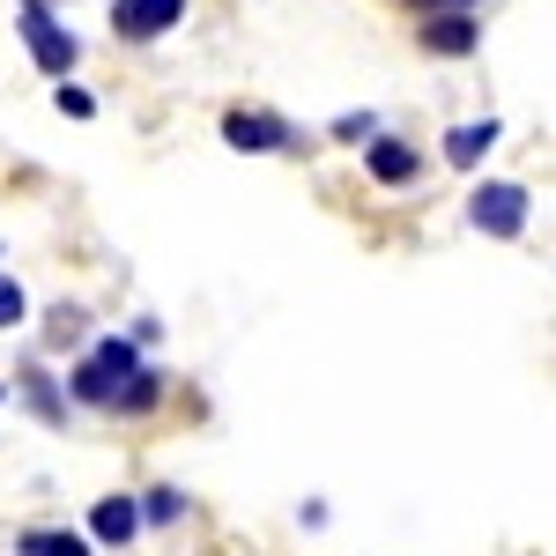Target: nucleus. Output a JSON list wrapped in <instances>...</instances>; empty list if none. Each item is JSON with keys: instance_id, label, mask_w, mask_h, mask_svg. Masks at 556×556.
Returning a JSON list of instances; mask_svg holds the SVG:
<instances>
[{"instance_id": "1", "label": "nucleus", "mask_w": 556, "mask_h": 556, "mask_svg": "<svg viewBox=\"0 0 556 556\" xmlns=\"http://www.w3.org/2000/svg\"><path fill=\"white\" fill-rule=\"evenodd\" d=\"M134 371H141V364H134V342H119V334H112V342H97L83 364H75L67 393H75V401H89V408H112V401H119V386H127Z\"/></svg>"}, {"instance_id": "2", "label": "nucleus", "mask_w": 556, "mask_h": 556, "mask_svg": "<svg viewBox=\"0 0 556 556\" xmlns=\"http://www.w3.org/2000/svg\"><path fill=\"white\" fill-rule=\"evenodd\" d=\"M23 38H30V60H38L52 83H67V67H75V38L45 15L38 0H23Z\"/></svg>"}, {"instance_id": "3", "label": "nucleus", "mask_w": 556, "mask_h": 556, "mask_svg": "<svg viewBox=\"0 0 556 556\" xmlns=\"http://www.w3.org/2000/svg\"><path fill=\"white\" fill-rule=\"evenodd\" d=\"M475 230H490V238H519L527 230V186H475Z\"/></svg>"}, {"instance_id": "4", "label": "nucleus", "mask_w": 556, "mask_h": 556, "mask_svg": "<svg viewBox=\"0 0 556 556\" xmlns=\"http://www.w3.org/2000/svg\"><path fill=\"white\" fill-rule=\"evenodd\" d=\"M178 15H186V0H112V30L127 45H149L164 30H178Z\"/></svg>"}, {"instance_id": "5", "label": "nucleus", "mask_w": 556, "mask_h": 556, "mask_svg": "<svg viewBox=\"0 0 556 556\" xmlns=\"http://www.w3.org/2000/svg\"><path fill=\"white\" fill-rule=\"evenodd\" d=\"M223 141H230V149H245V156H260V149H290L298 127H290V119H275V112H230V119H223Z\"/></svg>"}, {"instance_id": "6", "label": "nucleus", "mask_w": 556, "mask_h": 556, "mask_svg": "<svg viewBox=\"0 0 556 556\" xmlns=\"http://www.w3.org/2000/svg\"><path fill=\"white\" fill-rule=\"evenodd\" d=\"M364 172L379 178V186H408V178H416V149H408V141H386V134H371Z\"/></svg>"}, {"instance_id": "7", "label": "nucleus", "mask_w": 556, "mask_h": 556, "mask_svg": "<svg viewBox=\"0 0 556 556\" xmlns=\"http://www.w3.org/2000/svg\"><path fill=\"white\" fill-rule=\"evenodd\" d=\"M424 45L438 52V60H460V52H475V23H468V8H445V15H430V23H424Z\"/></svg>"}, {"instance_id": "8", "label": "nucleus", "mask_w": 556, "mask_h": 556, "mask_svg": "<svg viewBox=\"0 0 556 556\" xmlns=\"http://www.w3.org/2000/svg\"><path fill=\"white\" fill-rule=\"evenodd\" d=\"M89 534H97V542H112V549L134 542V534H141V505H134V497H104V505L89 513Z\"/></svg>"}, {"instance_id": "9", "label": "nucleus", "mask_w": 556, "mask_h": 556, "mask_svg": "<svg viewBox=\"0 0 556 556\" xmlns=\"http://www.w3.org/2000/svg\"><path fill=\"white\" fill-rule=\"evenodd\" d=\"M490 149H497V119H475V127H453V134H445V164H460V172H468V164H482Z\"/></svg>"}, {"instance_id": "10", "label": "nucleus", "mask_w": 556, "mask_h": 556, "mask_svg": "<svg viewBox=\"0 0 556 556\" xmlns=\"http://www.w3.org/2000/svg\"><path fill=\"white\" fill-rule=\"evenodd\" d=\"M15 549H23V556H89V542H83V534H23Z\"/></svg>"}, {"instance_id": "11", "label": "nucleus", "mask_w": 556, "mask_h": 556, "mask_svg": "<svg viewBox=\"0 0 556 556\" xmlns=\"http://www.w3.org/2000/svg\"><path fill=\"white\" fill-rule=\"evenodd\" d=\"M156 393H164V386H156V371H134V379L119 386V401H112V408H156Z\"/></svg>"}, {"instance_id": "12", "label": "nucleus", "mask_w": 556, "mask_h": 556, "mask_svg": "<svg viewBox=\"0 0 556 556\" xmlns=\"http://www.w3.org/2000/svg\"><path fill=\"white\" fill-rule=\"evenodd\" d=\"M23 312H30V304H23V282H15V275H0V334H8V327H23Z\"/></svg>"}, {"instance_id": "13", "label": "nucleus", "mask_w": 556, "mask_h": 556, "mask_svg": "<svg viewBox=\"0 0 556 556\" xmlns=\"http://www.w3.org/2000/svg\"><path fill=\"white\" fill-rule=\"evenodd\" d=\"M371 134H379L371 112H342V119H334V141H371Z\"/></svg>"}, {"instance_id": "14", "label": "nucleus", "mask_w": 556, "mask_h": 556, "mask_svg": "<svg viewBox=\"0 0 556 556\" xmlns=\"http://www.w3.org/2000/svg\"><path fill=\"white\" fill-rule=\"evenodd\" d=\"M52 104H60L67 119H89V112H97V97H89V89H75V83H60V97H52Z\"/></svg>"}, {"instance_id": "15", "label": "nucleus", "mask_w": 556, "mask_h": 556, "mask_svg": "<svg viewBox=\"0 0 556 556\" xmlns=\"http://www.w3.org/2000/svg\"><path fill=\"white\" fill-rule=\"evenodd\" d=\"M186 505H178V490H149V505H141V519H178Z\"/></svg>"}, {"instance_id": "16", "label": "nucleus", "mask_w": 556, "mask_h": 556, "mask_svg": "<svg viewBox=\"0 0 556 556\" xmlns=\"http://www.w3.org/2000/svg\"><path fill=\"white\" fill-rule=\"evenodd\" d=\"M75 327H83V312H67V304H60V312H52V342H75Z\"/></svg>"}, {"instance_id": "17", "label": "nucleus", "mask_w": 556, "mask_h": 556, "mask_svg": "<svg viewBox=\"0 0 556 556\" xmlns=\"http://www.w3.org/2000/svg\"><path fill=\"white\" fill-rule=\"evenodd\" d=\"M416 8H475V0H416Z\"/></svg>"}, {"instance_id": "18", "label": "nucleus", "mask_w": 556, "mask_h": 556, "mask_svg": "<svg viewBox=\"0 0 556 556\" xmlns=\"http://www.w3.org/2000/svg\"><path fill=\"white\" fill-rule=\"evenodd\" d=\"M38 8H45V0H38Z\"/></svg>"}]
</instances>
